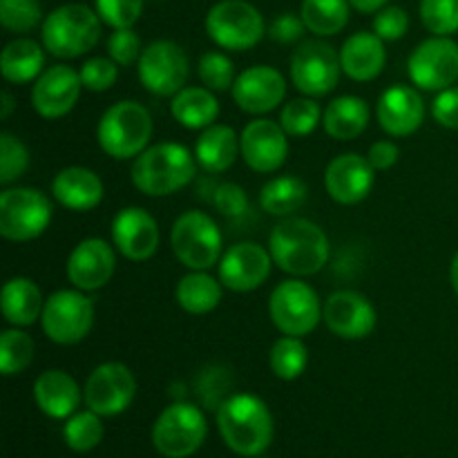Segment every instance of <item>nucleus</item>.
<instances>
[{
	"mask_svg": "<svg viewBox=\"0 0 458 458\" xmlns=\"http://www.w3.org/2000/svg\"><path fill=\"white\" fill-rule=\"evenodd\" d=\"M159 242V224L141 206L121 208L112 219V244L130 262H146L155 258Z\"/></svg>",
	"mask_w": 458,
	"mask_h": 458,
	"instance_id": "20",
	"label": "nucleus"
},
{
	"mask_svg": "<svg viewBox=\"0 0 458 458\" xmlns=\"http://www.w3.org/2000/svg\"><path fill=\"white\" fill-rule=\"evenodd\" d=\"M150 110L143 103L116 101L101 114L97 125V141L107 157L116 161L137 159L152 139Z\"/></svg>",
	"mask_w": 458,
	"mask_h": 458,
	"instance_id": "5",
	"label": "nucleus"
},
{
	"mask_svg": "<svg viewBox=\"0 0 458 458\" xmlns=\"http://www.w3.org/2000/svg\"><path fill=\"white\" fill-rule=\"evenodd\" d=\"M340 63L343 72L352 81L358 83L376 81L387 65L385 40L374 31H356L340 47Z\"/></svg>",
	"mask_w": 458,
	"mask_h": 458,
	"instance_id": "26",
	"label": "nucleus"
},
{
	"mask_svg": "<svg viewBox=\"0 0 458 458\" xmlns=\"http://www.w3.org/2000/svg\"><path fill=\"white\" fill-rule=\"evenodd\" d=\"M242 159L253 173L271 174L286 164L289 157V134L280 121L258 116L244 125L240 134Z\"/></svg>",
	"mask_w": 458,
	"mask_h": 458,
	"instance_id": "16",
	"label": "nucleus"
},
{
	"mask_svg": "<svg viewBox=\"0 0 458 458\" xmlns=\"http://www.w3.org/2000/svg\"><path fill=\"white\" fill-rule=\"evenodd\" d=\"M206 34L217 47L246 52L267 34L259 9L246 0H219L206 13Z\"/></svg>",
	"mask_w": 458,
	"mask_h": 458,
	"instance_id": "8",
	"label": "nucleus"
},
{
	"mask_svg": "<svg viewBox=\"0 0 458 458\" xmlns=\"http://www.w3.org/2000/svg\"><path fill=\"white\" fill-rule=\"evenodd\" d=\"M116 268L114 249L101 237H85L72 249L65 273L72 286L85 293L103 289L112 280Z\"/></svg>",
	"mask_w": 458,
	"mask_h": 458,
	"instance_id": "22",
	"label": "nucleus"
},
{
	"mask_svg": "<svg viewBox=\"0 0 458 458\" xmlns=\"http://www.w3.org/2000/svg\"><path fill=\"white\" fill-rule=\"evenodd\" d=\"M94 325V302L79 289H61L45 300L40 327L61 347L79 344Z\"/></svg>",
	"mask_w": 458,
	"mask_h": 458,
	"instance_id": "11",
	"label": "nucleus"
},
{
	"mask_svg": "<svg viewBox=\"0 0 458 458\" xmlns=\"http://www.w3.org/2000/svg\"><path fill=\"white\" fill-rule=\"evenodd\" d=\"M27 168H30V150L25 143L12 132L0 134V183L9 186L18 182Z\"/></svg>",
	"mask_w": 458,
	"mask_h": 458,
	"instance_id": "42",
	"label": "nucleus"
},
{
	"mask_svg": "<svg viewBox=\"0 0 458 458\" xmlns=\"http://www.w3.org/2000/svg\"><path fill=\"white\" fill-rule=\"evenodd\" d=\"M141 54H143L141 38H139V34L132 30V27L114 30L110 34V38H107V56H110L114 63H119L121 67L137 65Z\"/></svg>",
	"mask_w": 458,
	"mask_h": 458,
	"instance_id": "46",
	"label": "nucleus"
},
{
	"mask_svg": "<svg viewBox=\"0 0 458 458\" xmlns=\"http://www.w3.org/2000/svg\"><path fill=\"white\" fill-rule=\"evenodd\" d=\"M428 107L414 85H392L376 103V119L380 128L394 139H405L423 125Z\"/></svg>",
	"mask_w": 458,
	"mask_h": 458,
	"instance_id": "23",
	"label": "nucleus"
},
{
	"mask_svg": "<svg viewBox=\"0 0 458 458\" xmlns=\"http://www.w3.org/2000/svg\"><path fill=\"white\" fill-rule=\"evenodd\" d=\"M52 217V199L38 188H4L0 195V235L7 242L36 240L47 231Z\"/></svg>",
	"mask_w": 458,
	"mask_h": 458,
	"instance_id": "7",
	"label": "nucleus"
},
{
	"mask_svg": "<svg viewBox=\"0 0 458 458\" xmlns=\"http://www.w3.org/2000/svg\"><path fill=\"white\" fill-rule=\"evenodd\" d=\"M414 88L425 92H441L458 81V43L452 36H432L416 45L407 61Z\"/></svg>",
	"mask_w": 458,
	"mask_h": 458,
	"instance_id": "14",
	"label": "nucleus"
},
{
	"mask_svg": "<svg viewBox=\"0 0 458 458\" xmlns=\"http://www.w3.org/2000/svg\"><path fill=\"white\" fill-rule=\"evenodd\" d=\"M192 152H195L197 165L201 170L210 174L226 173L228 168H233L237 157L242 155L240 137H237V132L231 125L213 123L206 130H201Z\"/></svg>",
	"mask_w": 458,
	"mask_h": 458,
	"instance_id": "28",
	"label": "nucleus"
},
{
	"mask_svg": "<svg viewBox=\"0 0 458 458\" xmlns=\"http://www.w3.org/2000/svg\"><path fill=\"white\" fill-rule=\"evenodd\" d=\"M0 25L12 34H27L43 25L38 0H0Z\"/></svg>",
	"mask_w": 458,
	"mask_h": 458,
	"instance_id": "40",
	"label": "nucleus"
},
{
	"mask_svg": "<svg viewBox=\"0 0 458 458\" xmlns=\"http://www.w3.org/2000/svg\"><path fill=\"white\" fill-rule=\"evenodd\" d=\"M224 443L240 456H259L273 441V416L255 394H233L217 407Z\"/></svg>",
	"mask_w": 458,
	"mask_h": 458,
	"instance_id": "3",
	"label": "nucleus"
},
{
	"mask_svg": "<svg viewBox=\"0 0 458 458\" xmlns=\"http://www.w3.org/2000/svg\"><path fill=\"white\" fill-rule=\"evenodd\" d=\"M349 0H302L300 16L311 34L316 36H335L347 27L349 22Z\"/></svg>",
	"mask_w": 458,
	"mask_h": 458,
	"instance_id": "35",
	"label": "nucleus"
},
{
	"mask_svg": "<svg viewBox=\"0 0 458 458\" xmlns=\"http://www.w3.org/2000/svg\"><path fill=\"white\" fill-rule=\"evenodd\" d=\"M289 72L300 94L311 98L327 97L340 83V52L325 40H304L291 56Z\"/></svg>",
	"mask_w": 458,
	"mask_h": 458,
	"instance_id": "13",
	"label": "nucleus"
},
{
	"mask_svg": "<svg viewBox=\"0 0 458 458\" xmlns=\"http://www.w3.org/2000/svg\"><path fill=\"white\" fill-rule=\"evenodd\" d=\"M398 157H401V150L394 141L389 139H383V141H376L369 146V152H367V159L374 165V170H389L398 164Z\"/></svg>",
	"mask_w": 458,
	"mask_h": 458,
	"instance_id": "51",
	"label": "nucleus"
},
{
	"mask_svg": "<svg viewBox=\"0 0 458 458\" xmlns=\"http://www.w3.org/2000/svg\"><path fill=\"white\" fill-rule=\"evenodd\" d=\"M432 119L441 128L458 130V88L441 89L432 101Z\"/></svg>",
	"mask_w": 458,
	"mask_h": 458,
	"instance_id": "49",
	"label": "nucleus"
},
{
	"mask_svg": "<svg viewBox=\"0 0 458 458\" xmlns=\"http://www.w3.org/2000/svg\"><path fill=\"white\" fill-rule=\"evenodd\" d=\"M213 204L226 217H244L249 213V197L240 183L224 182L213 191Z\"/></svg>",
	"mask_w": 458,
	"mask_h": 458,
	"instance_id": "48",
	"label": "nucleus"
},
{
	"mask_svg": "<svg viewBox=\"0 0 458 458\" xmlns=\"http://www.w3.org/2000/svg\"><path fill=\"white\" fill-rule=\"evenodd\" d=\"M224 284L208 271H191L174 286V300L191 316H206L222 302Z\"/></svg>",
	"mask_w": 458,
	"mask_h": 458,
	"instance_id": "33",
	"label": "nucleus"
},
{
	"mask_svg": "<svg viewBox=\"0 0 458 458\" xmlns=\"http://www.w3.org/2000/svg\"><path fill=\"white\" fill-rule=\"evenodd\" d=\"M322 320L327 329L343 340H365L374 334L378 313L358 291H335L325 300Z\"/></svg>",
	"mask_w": 458,
	"mask_h": 458,
	"instance_id": "21",
	"label": "nucleus"
},
{
	"mask_svg": "<svg viewBox=\"0 0 458 458\" xmlns=\"http://www.w3.org/2000/svg\"><path fill=\"white\" fill-rule=\"evenodd\" d=\"M195 152L174 141H161L146 148L134 159L130 179L146 197H170L195 179Z\"/></svg>",
	"mask_w": 458,
	"mask_h": 458,
	"instance_id": "2",
	"label": "nucleus"
},
{
	"mask_svg": "<svg viewBox=\"0 0 458 458\" xmlns=\"http://www.w3.org/2000/svg\"><path fill=\"white\" fill-rule=\"evenodd\" d=\"M119 63L110 56H92L81 65L79 74L83 81V88L89 92H107L119 81Z\"/></svg>",
	"mask_w": 458,
	"mask_h": 458,
	"instance_id": "44",
	"label": "nucleus"
},
{
	"mask_svg": "<svg viewBox=\"0 0 458 458\" xmlns=\"http://www.w3.org/2000/svg\"><path fill=\"white\" fill-rule=\"evenodd\" d=\"M322 114H325V110H322L316 98L300 97L284 103V107L280 110V125L291 139H304L316 132Z\"/></svg>",
	"mask_w": 458,
	"mask_h": 458,
	"instance_id": "38",
	"label": "nucleus"
},
{
	"mask_svg": "<svg viewBox=\"0 0 458 458\" xmlns=\"http://www.w3.org/2000/svg\"><path fill=\"white\" fill-rule=\"evenodd\" d=\"M309 197L307 183L293 174H280L268 179L259 191V206L273 217H291L304 206Z\"/></svg>",
	"mask_w": 458,
	"mask_h": 458,
	"instance_id": "34",
	"label": "nucleus"
},
{
	"mask_svg": "<svg viewBox=\"0 0 458 458\" xmlns=\"http://www.w3.org/2000/svg\"><path fill=\"white\" fill-rule=\"evenodd\" d=\"M369 119L371 107L365 98L343 94L327 103L322 125H325V132L335 141H353L365 132Z\"/></svg>",
	"mask_w": 458,
	"mask_h": 458,
	"instance_id": "29",
	"label": "nucleus"
},
{
	"mask_svg": "<svg viewBox=\"0 0 458 458\" xmlns=\"http://www.w3.org/2000/svg\"><path fill=\"white\" fill-rule=\"evenodd\" d=\"M94 7L103 25H110L112 30H125L134 27V22L141 18L143 0H94Z\"/></svg>",
	"mask_w": 458,
	"mask_h": 458,
	"instance_id": "45",
	"label": "nucleus"
},
{
	"mask_svg": "<svg viewBox=\"0 0 458 458\" xmlns=\"http://www.w3.org/2000/svg\"><path fill=\"white\" fill-rule=\"evenodd\" d=\"M273 264L291 277H311L327 267L331 255L329 237L316 222L284 217L268 235Z\"/></svg>",
	"mask_w": 458,
	"mask_h": 458,
	"instance_id": "1",
	"label": "nucleus"
},
{
	"mask_svg": "<svg viewBox=\"0 0 458 458\" xmlns=\"http://www.w3.org/2000/svg\"><path fill=\"white\" fill-rule=\"evenodd\" d=\"M450 282H452V289H454V293L458 295V250L454 258H452V264H450Z\"/></svg>",
	"mask_w": 458,
	"mask_h": 458,
	"instance_id": "54",
	"label": "nucleus"
},
{
	"mask_svg": "<svg viewBox=\"0 0 458 458\" xmlns=\"http://www.w3.org/2000/svg\"><path fill=\"white\" fill-rule=\"evenodd\" d=\"M197 74H199L201 85H206L213 92H228V89H233V83L237 79L235 63L224 52H215V49L201 54Z\"/></svg>",
	"mask_w": 458,
	"mask_h": 458,
	"instance_id": "41",
	"label": "nucleus"
},
{
	"mask_svg": "<svg viewBox=\"0 0 458 458\" xmlns=\"http://www.w3.org/2000/svg\"><path fill=\"white\" fill-rule=\"evenodd\" d=\"M170 246L179 262L191 271H210L224 255V235L217 222L204 210H186L170 228Z\"/></svg>",
	"mask_w": 458,
	"mask_h": 458,
	"instance_id": "6",
	"label": "nucleus"
},
{
	"mask_svg": "<svg viewBox=\"0 0 458 458\" xmlns=\"http://www.w3.org/2000/svg\"><path fill=\"white\" fill-rule=\"evenodd\" d=\"M137 394V380L123 362H103L94 367L83 387V401L88 410L98 416H119L132 405Z\"/></svg>",
	"mask_w": 458,
	"mask_h": 458,
	"instance_id": "15",
	"label": "nucleus"
},
{
	"mask_svg": "<svg viewBox=\"0 0 458 458\" xmlns=\"http://www.w3.org/2000/svg\"><path fill=\"white\" fill-rule=\"evenodd\" d=\"M137 76L150 94L173 98L179 89L186 88L191 76V58L186 49L174 40H152L143 47L137 63Z\"/></svg>",
	"mask_w": 458,
	"mask_h": 458,
	"instance_id": "12",
	"label": "nucleus"
},
{
	"mask_svg": "<svg viewBox=\"0 0 458 458\" xmlns=\"http://www.w3.org/2000/svg\"><path fill=\"white\" fill-rule=\"evenodd\" d=\"M103 434H106V429H103L101 416L92 410L72 414L65 420V429H63L67 447L74 452H81V454L94 450L103 441Z\"/></svg>",
	"mask_w": 458,
	"mask_h": 458,
	"instance_id": "39",
	"label": "nucleus"
},
{
	"mask_svg": "<svg viewBox=\"0 0 458 458\" xmlns=\"http://www.w3.org/2000/svg\"><path fill=\"white\" fill-rule=\"evenodd\" d=\"M43 293L34 280L18 276L4 282L3 293H0V309H3V318L12 327L25 329V327L36 325L43 316Z\"/></svg>",
	"mask_w": 458,
	"mask_h": 458,
	"instance_id": "30",
	"label": "nucleus"
},
{
	"mask_svg": "<svg viewBox=\"0 0 458 458\" xmlns=\"http://www.w3.org/2000/svg\"><path fill=\"white\" fill-rule=\"evenodd\" d=\"M12 110H13V97L7 92V89H4V92H3V110H0V116H3V119H9Z\"/></svg>",
	"mask_w": 458,
	"mask_h": 458,
	"instance_id": "53",
	"label": "nucleus"
},
{
	"mask_svg": "<svg viewBox=\"0 0 458 458\" xmlns=\"http://www.w3.org/2000/svg\"><path fill=\"white\" fill-rule=\"evenodd\" d=\"M376 170L369 159L358 152H344L335 157L325 173V188L331 199L340 206H356L371 192Z\"/></svg>",
	"mask_w": 458,
	"mask_h": 458,
	"instance_id": "24",
	"label": "nucleus"
},
{
	"mask_svg": "<svg viewBox=\"0 0 458 458\" xmlns=\"http://www.w3.org/2000/svg\"><path fill=\"white\" fill-rule=\"evenodd\" d=\"M43 43H36L31 38H16L4 45L0 54V72L7 83L25 85L34 83L47 67H45Z\"/></svg>",
	"mask_w": 458,
	"mask_h": 458,
	"instance_id": "32",
	"label": "nucleus"
},
{
	"mask_svg": "<svg viewBox=\"0 0 458 458\" xmlns=\"http://www.w3.org/2000/svg\"><path fill=\"white\" fill-rule=\"evenodd\" d=\"M101 177L85 165H67L52 179V197L67 210L88 213L103 201Z\"/></svg>",
	"mask_w": 458,
	"mask_h": 458,
	"instance_id": "25",
	"label": "nucleus"
},
{
	"mask_svg": "<svg viewBox=\"0 0 458 458\" xmlns=\"http://www.w3.org/2000/svg\"><path fill=\"white\" fill-rule=\"evenodd\" d=\"M101 30L103 21L97 9L83 3H67L45 16L40 25V43L52 56L72 61L97 47Z\"/></svg>",
	"mask_w": 458,
	"mask_h": 458,
	"instance_id": "4",
	"label": "nucleus"
},
{
	"mask_svg": "<svg viewBox=\"0 0 458 458\" xmlns=\"http://www.w3.org/2000/svg\"><path fill=\"white\" fill-rule=\"evenodd\" d=\"M420 21L434 36L458 31V0H420Z\"/></svg>",
	"mask_w": 458,
	"mask_h": 458,
	"instance_id": "43",
	"label": "nucleus"
},
{
	"mask_svg": "<svg viewBox=\"0 0 458 458\" xmlns=\"http://www.w3.org/2000/svg\"><path fill=\"white\" fill-rule=\"evenodd\" d=\"M322 302L316 289L300 277L280 282L268 298V316L282 335L304 338L322 320Z\"/></svg>",
	"mask_w": 458,
	"mask_h": 458,
	"instance_id": "9",
	"label": "nucleus"
},
{
	"mask_svg": "<svg viewBox=\"0 0 458 458\" xmlns=\"http://www.w3.org/2000/svg\"><path fill=\"white\" fill-rule=\"evenodd\" d=\"M219 101L206 85H186L170 98V114L186 130H206L219 116Z\"/></svg>",
	"mask_w": 458,
	"mask_h": 458,
	"instance_id": "31",
	"label": "nucleus"
},
{
	"mask_svg": "<svg viewBox=\"0 0 458 458\" xmlns=\"http://www.w3.org/2000/svg\"><path fill=\"white\" fill-rule=\"evenodd\" d=\"M34 401L38 410L49 419H70L76 414L83 394L79 383L63 369H47L36 378L34 383Z\"/></svg>",
	"mask_w": 458,
	"mask_h": 458,
	"instance_id": "27",
	"label": "nucleus"
},
{
	"mask_svg": "<svg viewBox=\"0 0 458 458\" xmlns=\"http://www.w3.org/2000/svg\"><path fill=\"white\" fill-rule=\"evenodd\" d=\"M83 81L81 74L72 65L58 63L47 67L38 79L34 81L30 92L31 107L38 112L43 119L56 121L70 114L79 103Z\"/></svg>",
	"mask_w": 458,
	"mask_h": 458,
	"instance_id": "18",
	"label": "nucleus"
},
{
	"mask_svg": "<svg viewBox=\"0 0 458 458\" xmlns=\"http://www.w3.org/2000/svg\"><path fill=\"white\" fill-rule=\"evenodd\" d=\"M268 365H271L273 374L286 383L300 378L309 365L307 344L298 335H282L280 340L273 343L271 353H268Z\"/></svg>",
	"mask_w": 458,
	"mask_h": 458,
	"instance_id": "36",
	"label": "nucleus"
},
{
	"mask_svg": "<svg viewBox=\"0 0 458 458\" xmlns=\"http://www.w3.org/2000/svg\"><path fill=\"white\" fill-rule=\"evenodd\" d=\"M233 101L242 112L264 116L280 107L286 98V79L271 65H253L240 72L233 83Z\"/></svg>",
	"mask_w": 458,
	"mask_h": 458,
	"instance_id": "19",
	"label": "nucleus"
},
{
	"mask_svg": "<svg viewBox=\"0 0 458 458\" xmlns=\"http://www.w3.org/2000/svg\"><path fill=\"white\" fill-rule=\"evenodd\" d=\"M371 30L383 40H401L410 30V16L398 4H387L380 12H376Z\"/></svg>",
	"mask_w": 458,
	"mask_h": 458,
	"instance_id": "47",
	"label": "nucleus"
},
{
	"mask_svg": "<svg viewBox=\"0 0 458 458\" xmlns=\"http://www.w3.org/2000/svg\"><path fill=\"white\" fill-rule=\"evenodd\" d=\"M36 343L21 327L3 331L0 335V374L18 376L34 362Z\"/></svg>",
	"mask_w": 458,
	"mask_h": 458,
	"instance_id": "37",
	"label": "nucleus"
},
{
	"mask_svg": "<svg viewBox=\"0 0 458 458\" xmlns=\"http://www.w3.org/2000/svg\"><path fill=\"white\" fill-rule=\"evenodd\" d=\"M208 423L192 403H173L165 407L152 428L155 450L165 458H188L206 441Z\"/></svg>",
	"mask_w": 458,
	"mask_h": 458,
	"instance_id": "10",
	"label": "nucleus"
},
{
	"mask_svg": "<svg viewBox=\"0 0 458 458\" xmlns=\"http://www.w3.org/2000/svg\"><path fill=\"white\" fill-rule=\"evenodd\" d=\"M304 30H307V25H304L302 16H295V13H282V16H277L276 21L271 22V27H268V36H271L276 43L289 45L302 38Z\"/></svg>",
	"mask_w": 458,
	"mask_h": 458,
	"instance_id": "50",
	"label": "nucleus"
},
{
	"mask_svg": "<svg viewBox=\"0 0 458 458\" xmlns=\"http://www.w3.org/2000/svg\"><path fill=\"white\" fill-rule=\"evenodd\" d=\"M353 9H358L360 13H376L383 7H387L389 0H349Z\"/></svg>",
	"mask_w": 458,
	"mask_h": 458,
	"instance_id": "52",
	"label": "nucleus"
},
{
	"mask_svg": "<svg viewBox=\"0 0 458 458\" xmlns=\"http://www.w3.org/2000/svg\"><path fill=\"white\" fill-rule=\"evenodd\" d=\"M273 271V258L268 249L258 242H240L224 250L217 264V277L224 289L233 293H250L268 280Z\"/></svg>",
	"mask_w": 458,
	"mask_h": 458,
	"instance_id": "17",
	"label": "nucleus"
}]
</instances>
